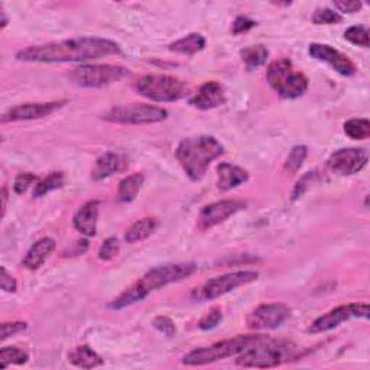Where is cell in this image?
I'll use <instances>...</instances> for the list:
<instances>
[{
    "instance_id": "1",
    "label": "cell",
    "mask_w": 370,
    "mask_h": 370,
    "mask_svg": "<svg viewBox=\"0 0 370 370\" xmlns=\"http://www.w3.org/2000/svg\"><path fill=\"white\" fill-rule=\"evenodd\" d=\"M117 42L106 38L81 37L32 45L16 52V59L23 62H83L120 54Z\"/></svg>"
},
{
    "instance_id": "2",
    "label": "cell",
    "mask_w": 370,
    "mask_h": 370,
    "mask_svg": "<svg viewBox=\"0 0 370 370\" xmlns=\"http://www.w3.org/2000/svg\"><path fill=\"white\" fill-rule=\"evenodd\" d=\"M197 269L198 266L194 262L166 263L152 267L141 279H138L133 285L126 288L117 298H115L109 304V308L119 311L137 304V302H141L149 294L166 285L190 278L197 272Z\"/></svg>"
},
{
    "instance_id": "3",
    "label": "cell",
    "mask_w": 370,
    "mask_h": 370,
    "mask_svg": "<svg viewBox=\"0 0 370 370\" xmlns=\"http://www.w3.org/2000/svg\"><path fill=\"white\" fill-rule=\"evenodd\" d=\"M223 154L224 148L214 137L187 138L175 149L177 161L194 183L203 180L212 162Z\"/></svg>"
},
{
    "instance_id": "4",
    "label": "cell",
    "mask_w": 370,
    "mask_h": 370,
    "mask_svg": "<svg viewBox=\"0 0 370 370\" xmlns=\"http://www.w3.org/2000/svg\"><path fill=\"white\" fill-rule=\"evenodd\" d=\"M296 354L298 349L294 343L266 337L238 354L236 364L246 369H269L295 359Z\"/></svg>"
},
{
    "instance_id": "5",
    "label": "cell",
    "mask_w": 370,
    "mask_h": 370,
    "mask_svg": "<svg viewBox=\"0 0 370 370\" xmlns=\"http://www.w3.org/2000/svg\"><path fill=\"white\" fill-rule=\"evenodd\" d=\"M266 337L267 335H262V334L236 335V337H233V339L217 342L209 347L195 349V350L187 353L183 357V364L204 366V364H210V363H214L217 360H223V359H227L231 356H238Z\"/></svg>"
},
{
    "instance_id": "6",
    "label": "cell",
    "mask_w": 370,
    "mask_h": 370,
    "mask_svg": "<svg viewBox=\"0 0 370 370\" xmlns=\"http://www.w3.org/2000/svg\"><path fill=\"white\" fill-rule=\"evenodd\" d=\"M266 79L282 98H298L308 90V79L304 73L295 71L289 58H279L269 64Z\"/></svg>"
},
{
    "instance_id": "7",
    "label": "cell",
    "mask_w": 370,
    "mask_h": 370,
    "mask_svg": "<svg viewBox=\"0 0 370 370\" xmlns=\"http://www.w3.org/2000/svg\"><path fill=\"white\" fill-rule=\"evenodd\" d=\"M134 88L151 102L174 103L188 94V86L178 77L146 74L134 83Z\"/></svg>"
},
{
    "instance_id": "8",
    "label": "cell",
    "mask_w": 370,
    "mask_h": 370,
    "mask_svg": "<svg viewBox=\"0 0 370 370\" xmlns=\"http://www.w3.org/2000/svg\"><path fill=\"white\" fill-rule=\"evenodd\" d=\"M129 70L113 64H83L69 74L73 84L84 88H103L122 81Z\"/></svg>"
},
{
    "instance_id": "9",
    "label": "cell",
    "mask_w": 370,
    "mask_h": 370,
    "mask_svg": "<svg viewBox=\"0 0 370 370\" xmlns=\"http://www.w3.org/2000/svg\"><path fill=\"white\" fill-rule=\"evenodd\" d=\"M166 117L165 109L145 103L119 105L103 115L105 120L119 125H152L163 122Z\"/></svg>"
},
{
    "instance_id": "10",
    "label": "cell",
    "mask_w": 370,
    "mask_h": 370,
    "mask_svg": "<svg viewBox=\"0 0 370 370\" xmlns=\"http://www.w3.org/2000/svg\"><path fill=\"white\" fill-rule=\"evenodd\" d=\"M369 304L367 302H352V304L340 306L337 308H333L327 314L318 317L313 324L308 327V333L311 334H320L327 333L334 328H337L343 323L352 320V318H369Z\"/></svg>"
},
{
    "instance_id": "11",
    "label": "cell",
    "mask_w": 370,
    "mask_h": 370,
    "mask_svg": "<svg viewBox=\"0 0 370 370\" xmlns=\"http://www.w3.org/2000/svg\"><path fill=\"white\" fill-rule=\"evenodd\" d=\"M259 278V274L255 271H238L230 272L217 278L207 281L198 289V298L203 301H212L220 298L234 289L255 282Z\"/></svg>"
},
{
    "instance_id": "12",
    "label": "cell",
    "mask_w": 370,
    "mask_h": 370,
    "mask_svg": "<svg viewBox=\"0 0 370 370\" xmlns=\"http://www.w3.org/2000/svg\"><path fill=\"white\" fill-rule=\"evenodd\" d=\"M248 207V203L243 200H221L217 203L206 206L203 210L200 212L197 219V227L201 231H207L223 221H226L229 217L234 216L238 212L245 210Z\"/></svg>"
},
{
    "instance_id": "13",
    "label": "cell",
    "mask_w": 370,
    "mask_h": 370,
    "mask_svg": "<svg viewBox=\"0 0 370 370\" xmlns=\"http://www.w3.org/2000/svg\"><path fill=\"white\" fill-rule=\"evenodd\" d=\"M369 154L363 148H345L330 155L327 166L339 175H354L359 174L367 165Z\"/></svg>"
},
{
    "instance_id": "14",
    "label": "cell",
    "mask_w": 370,
    "mask_h": 370,
    "mask_svg": "<svg viewBox=\"0 0 370 370\" xmlns=\"http://www.w3.org/2000/svg\"><path fill=\"white\" fill-rule=\"evenodd\" d=\"M291 316L289 307L285 304H262L256 307L246 318L250 330H275L281 327Z\"/></svg>"
},
{
    "instance_id": "15",
    "label": "cell",
    "mask_w": 370,
    "mask_h": 370,
    "mask_svg": "<svg viewBox=\"0 0 370 370\" xmlns=\"http://www.w3.org/2000/svg\"><path fill=\"white\" fill-rule=\"evenodd\" d=\"M308 54L317 61L327 62L330 67H333V70L345 77H352L357 73L356 64L346 54L333 48L331 45L317 42L311 44L308 48Z\"/></svg>"
},
{
    "instance_id": "16",
    "label": "cell",
    "mask_w": 370,
    "mask_h": 370,
    "mask_svg": "<svg viewBox=\"0 0 370 370\" xmlns=\"http://www.w3.org/2000/svg\"><path fill=\"white\" fill-rule=\"evenodd\" d=\"M67 100H59V102H44V103H23L18 105L2 116V123L8 122H22V120H35L42 119L45 116L52 115L54 112L64 108Z\"/></svg>"
},
{
    "instance_id": "17",
    "label": "cell",
    "mask_w": 370,
    "mask_h": 370,
    "mask_svg": "<svg viewBox=\"0 0 370 370\" xmlns=\"http://www.w3.org/2000/svg\"><path fill=\"white\" fill-rule=\"evenodd\" d=\"M198 110H213L226 103V93L220 83L207 81L201 86L188 102Z\"/></svg>"
},
{
    "instance_id": "18",
    "label": "cell",
    "mask_w": 370,
    "mask_h": 370,
    "mask_svg": "<svg viewBox=\"0 0 370 370\" xmlns=\"http://www.w3.org/2000/svg\"><path fill=\"white\" fill-rule=\"evenodd\" d=\"M98 214H100V201L90 200L76 212L73 217V224L81 234H84V236L93 238L97 233Z\"/></svg>"
},
{
    "instance_id": "19",
    "label": "cell",
    "mask_w": 370,
    "mask_h": 370,
    "mask_svg": "<svg viewBox=\"0 0 370 370\" xmlns=\"http://www.w3.org/2000/svg\"><path fill=\"white\" fill-rule=\"evenodd\" d=\"M57 243L51 238H42L30 246L26 256L22 260V265L29 269V271H38V269L45 263V260L55 250Z\"/></svg>"
},
{
    "instance_id": "20",
    "label": "cell",
    "mask_w": 370,
    "mask_h": 370,
    "mask_svg": "<svg viewBox=\"0 0 370 370\" xmlns=\"http://www.w3.org/2000/svg\"><path fill=\"white\" fill-rule=\"evenodd\" d=\"M217 177H219L217 187L221 191H229L248 183L249 173L243 170L242 166L233 165L229 162H221L217 166Z\"/></svg>"
},
{
    "instance_id": "21",
    "label": "cell",
    "mask_w": 370,
    "mask_h": 370,
    "mask_svg": "<svg viewBox=\"0 0 370 370\" xmlns=\"http://www.w3.org/2000/svg\"><path fill=\"white\" fill-rule=\"evenodd\" d=\"M123 168V159L120 155L115 152H106L102 156H98L94 162L91 170V178L94 181H103L110 178Z\"/></svg>"
},
{
    "instance_id": "22",
    "label": "cell",
    "mask_w": 370,
    "mask_h": 370,
    "mask_svg": "<svg viewBox=\"0 0 370 370\" xmlns=\"http://www.w3.org/2000/svg\"><path fill=\"white\" fill-rule=\"evenodd\" d=\"M69 362L80 369H94L105 364V359L97 354L90 346H77L69 353Z\"/></svg>"
},
{
    "instance_id": "23",
    "label": "cell",
    "mask_w": 370,
    "mask_h": 370,
    "mask_svg": "<svg viewBox=\"0 0 370 370\" xmlns=\"http://www.w3.org/2000/svg\"><path fill=\"white\" fill-rule=\"evenodd\" d=\"M158 220L155 217H144L138 221H134L126 231L125 241L127 243H137L148 239L151 234L156 230Z\"/></svg>"
},
{
    "instance_id": "24",
    "label": "cell",
    "mask_w": 370,
    "mask_h": 370,
    "mask_svg": "<svg viewBox=\"0 0 370 370\" xmlns=\"http://www.w3.org/2000/svg\"><path fill=\"white\" fill-rule=\"evenodd\" d=\"M206 38L201 35V33H188L187 37L173 42L170 45V51L181 54V55H188L192 57L195 54H198L200 51H203L206 48Z\"/></svg>"
},
{
    "instance_id": "25",
    "label": "cell",
    "mask_w": 370,
    "mask_h": 370,
    "mask_svg": "<svg viewBox=\"0 0 370 370\" xmlns=\"http://www.w3.org/2000/svg\"><path fill=\"white\" fill-rule=\"evenodd\" d=\"M144 183H145V177L141 173H134L132 175L125 177L119 183V188H117V195L122 203H132V201L138 197Z\"/></svg>"
},
{
    "instance_id": "26",
    "label": "cell",
    "mask_w": 370,
    "mask_h": 370,
    "mask_svg": "<svg viewBox=\"0 0 370 370\" xmlns=\"http://www.w3.org/2000/svg\"><path fill=\"white\" fill-rule=\"evenodd\" d=\"M242 61L245 62L248 70H256L265 65L269 58V51L263 45H252L241 51Z\"/></svg>"
},
{
    "instance_id": "27",
    "label": "cell",
    "mask_w": 370,
    "mask_h": 370,
    "mask_svg": "<svg viewBox=\"0 0 370 370\" xmlns=\"http://www.w3.org/2000/svg\"><path fill=\"white\" fill-rule=\"evenodd\" d=\"M64 183H65L64 173H51L48 177H45L44 180H40L35 184V188H33V197L41 198V197L50 194L51 191L61 188L64 185Z\"/></svg>"
},
{
    "instance_id": "28",
    "label": "cell",
    "mask_w": 370,
    "mask_h": 370,
    "mask_svg": "<svg viewBox=\"0 0 370 370\" xmlns=\"http://www.w3.org/2000/svg\"><path fill=\"white\" fill-rule=\"evenodd\" d=\"M345 133L350 139L364 141L370 137V122L369 119H350L345 123Z\"/></svg>"
},
{
    "instance_id": "29",
    "label": "cell",
    "mask_w": 370,
    "mask_h": 370,
    "mask_svg": "<svg viewBox=\"0 0 370 370\" xmlns=\"http://www.w3.org/2000/svg\"><path fill=\"white\" fill-rule=\"evenodd\" d=\"M28 360H29L28 353L19 347H4L0 350V367L2 369H6L11 364H16V366L26 364Z\"/></svg>"
},
{
    "instance_id": "30",
    "label": "cell",
    "mask_w": 370,
    "mask_h": 370,
    "mask_svg": "<svg viewBox=\"0 0 370 370\" xmlns=\"http://www.w3.org/2000/svg\"><path fill=\"white\" fill-rule=\"evenodd\" d=\"M308 155V148L306 145H296L291 149L287 162H285V171L289 174L298 173L299 168L304 163L306 158Z\"/></svg>"
},
{
    "instance_id": "31",
    "label": "cell",
    "mask_w": 370,
    "mask_h": 370,
    "mask_svg": "<svg viewBox=\"0 0 370 370\" xmlns=\"http://www.w3.org/2000/svg\"><path fill=\"white\" fill-rule=\"evenodd\" d=\"M345 38L359 47L369 48V29L362 25H354L346 29L345 32Z\"/></svg>"
},
{
    "instance_id": "32",
    "label": "cell",
    "mask_w": 370,
    "mask_h": 370,
    "mask_svg": "<svg viewBox=\"0 0 370 370\" xmlns=\"http://www.w3.org/2000/svg\"><path fill=\"white\" fill-rule=\"evenodd\" d=\"M343 21L342 15L339 12H334L328 8H320L313 15V23L316 25H335Z\"/></svg>"
},
{
    "instance_id": "33",
    "label": "cell",
    "mask_w": 370,
    "mask_h": 370,
    "mask_svg": "<svg viewBox=\"0 0 370 370\" xmlns=\"http://www.w3.org/2000/svg\"><path fill=\"white\" fill-rule=\"evenodd\" d=\"M152 325L154 328H156L159 333H162L165 337L168 339H173L177 335V327H175V323L166 316H158L154 318L152 321Z\"/></svg>"
},
{
    "instance_id": "34",
    "label": "cell",
    "mask_w": 370,
    "mask_h": 370,
    "mask_svg": "<svg viewBox=\"0 0 370 370\" xmlns=\"http://www.w3.org/2000/svg\"><path fill=\"white\" fill-rule=\"evenodd\" d=\"M120 252V243L116 238L106 239L98 249V259L100 260H112Z\"/></svg>"
},
{
    "instance_id": "35",
    "label": "cell",
    "mask_w": 370,
    "mask_h": 370,
    "mask_svg": "<svg viewBox=\"0 0 370 370\" xmlns=\"http://www.w3.org/2000/svg\"><path fill=\"white\" fill-rule=\"evenodd\" d=\"M223 320V313H221V308L220 307H213L203 318L200 320L198 323V327L201 330L204 331H209V330H213L216 328Z\"/></svg>"
},
{
    "instance_id": "36",
    "label": "cell",
    "mask_w": 370,
    "mask_h": 370,
    "mask_svg": "<svg viewBox=\"0 0 370 370\" xmlns=\"http://www.w3.org/2000/svg\"><path fill=\"white\" fill-rule=\"evenodd\" d=\"M40 180L35 174L32 173H21L16 175L15 178V183H13V191L19 195L25 194L28 191V188L32 185V184H37Z\"/></svg>"
},
{
    "instance_id": "37",
    "label": "cell",
    "mask_w": 370,
    "mask_h": 370,
    "mask_svg": "<svg viewBox=\"0 0 370 370\" xmlns=\"http://www.w3.org/2000/svg\"><path fill=\"white\" fill-rule=\"evenodd\" d=\"M318 173L317 171H314V173H307L304 177H302L298 183H296V185H295V188H294V191H292V200H298L299 197H302V194H304L307 190H310L311 188V185L318 180Z\"/></svg>"
},
{
    "instance_id": "38",
    "label": "cell",
    "mask_w": 370,
    "mask_h": 370,
    "mask_svg": "<svg viewBox=\"0 0 370 370\" xmlns=\"http://www.w3.org/2000/svg\"><path fill=\"white\" fill-rule=\"evenodd\" d=\"M28 328V324L25 321H5L2 323V342H5L9 337H13V335L25 331Z\"/></svg>"
},
{
    "instance_id": "39",
    "label": "cell",
    "mask_w": 370,
    "mask_h": 370,
    "mask_svg": "<svg viewBox=\"0 0 370 370\" xmlns=\"http://www.w3.org/2000/svg\"><path fill=\"white\" fill-rule=\"evenodd\" d=\"M0 288H2L5 292H16L18 289V282L13 278L12 274L8 272V269L5 266L0 267Z\"/></svg>"
},
{
    "instance_id": "40",
    "label": "cell",
    "mask_w": 370,
    "mask_h": 370,
    "mask_svg": "<svg viewBox=\"0 0 370 370\" xmlns=\"http://www.w3.org/2000/svg\"><path fill=\"white\" fill-rule=\"evenodd\" d=\"M255 25H256V22L253 19H249L248 16H238L233 22L231 33L233 35H241V33L250 30Z\"/></svg>"
},
{
    "instance_id": "41",
    "label": "cell",
    "mask_w": 370,
    "mask_h": 370,
    "mask_svg": "<svg viewBox=\"0 0 370 370\" xmlns=\"http://www.w3.org/2000/svg\"><path fill=\"white\" fill-rule=\"evenodd\" d=\"M334 8L342 13H356L363 8V4L354 2V0H339V2H334Z\"/></svg>"
},
{
    "instance_id": "42",
    "label": "cell",
    "mask_w": 370,
    "mask_h": 370,
    "mask_svg": "<svg viewBox=\"0 0 370 370\" xmlns=\"http://www.w3.org/2000/svg\"><path fill=\"white\" fill-rule=\"evenodd\" d=\"M0 198H2V217H5L6 209H8V190H6V187L2 188V194H0Z\"/></svg>"
},
{
    "instance_id": "43",
    "label": "cell",
    "mask_w": 370,
    "mask_h": 370,
    "mask_svg": "<svg viewBox=\"0 0 370 370\" xmlns=\"http://www.w3.org/2000/svg\"><path fill=\"white\" fill-rule=\"evenodd\" d=\"M0 15H2V29H5L6 28V25H8V16H6V12H5V9H4V5L2 6H0Z\"/></svg>"
}]
</instances>
